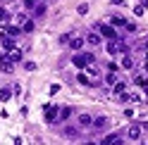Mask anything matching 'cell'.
<instances>
[{
	"instance_id": "cell-1",
	"label": "cell",
	"mask_w": 148,
	"mask_h": 145,
	"mask_svg": "<svg viewBox=\"0 0 148 145\" xmlns=\"http://www.w3.org/2000/svg\"><path fill=\"white\" fill-rule=\"evenodd\" d=\"M72 64L77 69H86L88 64H96V57H93V52H81V55H77L72 60Z\"/></svg>"
},
{
	"instance_id": "cell-2",
	"label": "cell",
	"mask_w": 148,
	"mask_h": 145,
	"mask_svg": "<svg viewBox=\"0 0 148 145\" xmlns=\"http://www.w3.org/2000/svg\"><path fill=\"white\" fill-rule=\"evenodd\" d=\"M43 117H45V121H48V124L58 121V117H60L58 105H45V107H43Z\"/></svg>"
},
{
	"instance_id": "cell-3",
	"label": "cell",
	"mask_w": 148,
	"mask_h": 145,
	"mask_svg": "<svg viewBox=\"0 0 148 145\" xmlns=\"http://www.w3.org/2000/svg\"><path fill=\"white\" fill-rule=\"evenodd\" d=\"M98 33L103 36V38H108V41H115L117 38V33H115V29L110 24H98Z\"/></svg>"
},
{
	"instance_id": "cell-4",
	"label": "cell",
	"mask_w": 148,
	"mask_h": 145,
	"mask_svg": "<svg viewBox=\"0 0 148 145\" xmlns=\"http://www.w3.org/2000/svg\"><path fill=\"white\" fill-rule=\"evenodd\" d=\"M0 69H3L5 71V74H12V71H14V62L10 60V57H0Z\"/></svg>"
},
{
	"instance_id": "cell-5",
	"label": "cell",
	"mask_w": 148,
	"mask_h": 145,
	"mask_svg": "<svg viewBox=\"0 0 148 145\" xmlns=\"http://www.w3.org/2000/svg\"><path fill=\"white\" fill-rule=\"evenodd\" d=\"M100 145H122V136H117V133H110L103 138V143Z\"/></svg>"
},
{
	"instance_id": "cell-6",
	"label": "cell",
	"mask_w": 148,
	"mask_h": 145,
	"mask_svg": "<svg viewBox=\"0 0 148 145\" xmlns=\"http://www.w3.org/2000/svg\"><path fill=\"white\" fill-rule=\"evenodd\" d=\"M84 43H86V38H81V36H72V38H69V48L72 50H81V48H84Z\"/></svg>"
},
{
	"instance_id": "cell-7",
	"label": "cell",
	"mask_w": 148,
	"mask_h": 145,
	"mask_svg": "<svg viewBox=\"0 0 148 145\" xmlns=\"http://www.w3.org/2000/svg\"><path fill=\"white\" fill-rule=\"evenodd\" d=\"M100 41H103V36H100L98 31H91V33L86 36V43H88V45H100Z\"/></svg>"
},
{
	"instance_id": "cell-8",
	"label": "cell",
	"mask_w": 148,
	"mask_h": 145,
	"mask_svg": "<svg viewBox=\"0 0 148 145\" xmlns=\"http://www.w3.org/2000/svg\"><path fill=\"white\" fill-rule=\"evenodd\" d=\"M127 136H129V138H132V140H138V138H141V126H129V129H127Z\"/></svg>"
},
{
	"instance_id": "cell-9",
	"label": "cell",
	"mask_w": 148,
	"mask_h": 145,
	"mask_svg": "<svg viewBox=\"0 0 148 145\" xmlns=\"http://www.w3.org/2000/svg\"><path fill=\"white\" fill-rule=\"evenodd\" d=\"M122 100L124 102H141V95L132 90V93H122Z\"/></svg>"
},
{
	"instance_id": "cell-10",
	"label": "cell",
	"mask_w": 148,
	"mask_h": 145,
	"mask_svg": "<svg viewBox=\"0 0 148 145\" xmlns=\"http://www.w3.org/2000/svg\"><path fill=\"white\" fill-rule=\"evenodd\" d=\"M110 124V119H108V117H96V119H93V129H105V126Z\"/></svg>"
},
{
	"instance_id": "cell-11",
	"label": "cell",
	"mask_w": 148,
	"mask_h": 145,
	"mask_svg": "<svg viewBox=\"0 0 148 145\" xmlns=\"http://www.w3.org/2000/svg\"><path fill=\"white\" fill-rule=\"evenodd\" d=\"M7 57H10L14 64L17 62H22V50H17V48H12V50H7Z\"/></svg>"
},
{
	"instance_id": "cell-12",
	"label": "cell",
	"mask_w": 148,
	"mask_h": 145,
	"mask_svg": "<svg viewBox=\"0 0 148 145\" xmlns=\"http://www.w3.org/2000/svg\"><path fill=\"white\" fill-rule=\"evenodd\" d=\"M79 126H84V129L93 126V119H91V114H79Z\"/></svg>"
},
{
	"instance_id": "cell-13",
	"label": "cell",
	"mask_w": 148,
	"mask_h": 145,
	"mask_svg": "<svg viewBox=\"0 0 148 145\" xmlns=\"http://www.w3.org/2000/svg\"><path fill=\"white\" fill-rule=\"evenodd\" d=\"M19 33H24V31H22V26H17V24L7 26V36H10V38H17V36H19Z\"/></svg>"
},
{
	"instance_id": "cell-14",
	"label": "cell",
	"mask_w": 148,
	"mask_h": 145,
	"mask_svg": "<svg viewBox=\"0 0 148 145\" xmlns=\"http://www.w3.org/2000/svg\"><path fill=\"white\" fill-rule=\"evenodd\" d=\"M112 93H115V95H122V93H127V83H124V81H117V83L112 86Z\"/></svg>"
},
{
	"instance_id": "cell-15",
	"label": "cell",
	"mask_w": 148,
	"mask_h": 145,
	"mask_svg": "<svg viewBox=\"0 0 148 145\" xmlns=\"http://www.w3.org/2000/svg\"><path fill=\"white\" fill-rule=\"evenodd\" d=\"M86 74H88V79H98L100 71L96 69V64H88V67H86Z\"/></svg>"
},
{
	"instance_id": "cell-16",
	"label": "cell",
	"mask_w": 148,
	"mask_h": 145,
	"mask_svg": "<svg viewBox=\"0 0 148 145\" xmlns=\"http://www.w3.org/2000/svg\"><path fill=\"white\" fill-rule=\"evenodd\" d=\"M69 117H72V107H62L58 119H60V121H64V119H69Z\"/></svg>"
},
{
	"instance_id": "cell-17",
	"label": "cell",
	"mask_w": 148,
	"mask_h": 145,
	"mask_svg": "<svg viewBox=\"0 0 148 145\" xmlns=\"http://www.w3.org/2000/svg\"><path fill=\"white\" fill-rule=\"evenodd\" d=\"M105 50H108V55H115V52H119V50H117V43H115V41H108Z\"/></svg>"
},
{
	"instance_id": "cell-18",
	"label": "cell",
	"mask_w": 148,
	"mask_h": 145,
	"mask_svg": "<svg viewBox=\"0 0 148 145\" xmlns=\"http://www.w3.org/2000/svg\"><path fill=\"white\" fill-rule=\"evenodd\" d=\"M105 83H108V86H115V83H117L115 71H108V74H105Z\"/></svg>"
},
{
	"instance_id": "cell-19",
	"label": "cell",
	"mask_w": 148,
	"mask_h": 145,
	"mask_svg": "<svg viewBox=\"0 0 148 145\" xmlns=\"http://www.w3.org/2000/svg\"><path fill=\"white\" fill-rule=\"evenodd\" d=\"M34 29H36V26H34V22H31V19H26V22H24V26H22V31H24V33H31Z\"/></svg>"
},
{
	"instance_id": "cell-20",
	"label": "cell",
	"mask_w": 148,
	"mask_h": 145,
	"mask_svg": "<svg viewBox=\"0 0 148 145\" xmlns=\"http://www.w3.org/2000/svg\"><path fill=\"white\" fill-rule=\"evenodd\" d=\"M122 67H124V69H134V60H132V57L127 55V57L122 60Z\"/></svg>"
},
{
	"instance_id": "cell-21",
	"label": "cell",
	"mask_w": 148,
	"mask_h": 145,
	"mask_svg": "<svg viewBox=\"0 0 148 145\" xmlns=\"http://www.w3.org/2000/svg\"><path fill=\"white\" fill-rule=\"evenodd\" d=\"M10 95H12V86H10V88H3V90H0V100H7Z\"/></svg>"
},
{
	"instance_id": "cell-22",
	"label": "cell",
	"mask_w": 148,
	"mask_h": 145,
	"mask_svg": "<svg viewBox=\"0 0 148 145\" xmlns=\"http://www.w3.org/2000/svg\"><path fill=\"white\" fill-rule=\"evenodd\" d=\"M3 45H5V50H12V48H14V38H10V36H7V38L3 41Z\"/></svg>"
},
{
	"instance_id": "cell-23",
	"label": "cell",
	"mask_w": 148,
	"mask_h": 145,
	"mask_svg": "<svg viewBox=\"0 0 148 145\" xmlns=\"http://www.w3.org/2000/svg\"><path fill=\"white\" fill-rule=\"evenodd\" d=\"M134 14H136V17H143V14H146V5H136V7H134Z\"/></svg>"
},
{
	"instance_id": "cell-24",
	"label": "cell",
	"mask_w": 148,
	"mask_h": 145,
	"mask_svg": "<svg viewBox=\"0 0 148 145\" xmlns=\"http://www.w3.org/2000/svg\"><path fill=\"white\" fill-rule=\"evenodd\" d=\"M79 83H81V86H91V79H88V74H79Z\"/></svg>"
},
{
	"instance_id": "cell-25",
	"label": "cell",
	"mask_w": 148,
	"mask_h": 145,
	"mask_svg": "<svg viewBox=\"0 0 148 145\" xmlns=\"http://www.w3.org/2000/svg\"><path fill=\"white\" fill-rule=\"evenodd\" d=\"M24 22H26V14H17L14 17V24L17 26H24Z\"/></svg>"
},
{
	"instance_id": "cell-26",
	"label": "cell",
	"mask_w": 148,
	"mask_h": 145,
	"mask_svg": "<svg viewBox=\"0 0 148 145\" xmlns=\"http://www.w3.org/2000/svg\"><path fill=\"white\" fill-rule=\"evenodd\" d=\"M134 83H136V86H143V88H146V86H148V81H146V76H136V79H134Z\"/></svg>"
},
{
	"instance_id": "cell-27",
	"label": "cell",
	"mask_w": 148,
	"mask_h": 145,
	"mask_svg": "<svg viewBox=\"0 0 148 145\" xmlns=\"http://www.w3.org/2000/svg\"><path fill=\"white\" fill-rule=\"evenodd\" d=\"M43 14H45V3L36 5V17H43Z\"/></svg>"
},
{
	"instance_id": "cell-28",
	"label": "cell",
	"mask_w": 148,
	"mask_h": 145,
	"mask_svg": "<svg viewBox=\"0 0 148 145\" xmlns=\"http://www.w3.org/2000/svg\"><path fill=\"white\" fill-rule=\"evenodd\" d=\"M110 22H112V24H117V26H127V19H122V17H112Z\"/></svg>"
},
{
	"instance_id": "cell-29",
	"label": "cell",
	"mask_w": 148,
	"mask_h": 145,
	"mask_svg": "<svg viewBox=\"0 0 148 145\" xmlns=\"http://www.w3.org/2000/svg\"><path fill=\"white\" fill-rule=\"evenodd\" d=\"M7 19H10V12L5 7H0V22H7Z\"/></svg>"
},
{
	"instance_id": "cell-30",
	"label": "cell",
	"mask_w": 148,
	"mask_h": 145,
	"mask_svg": "<svg viewBox=\"0 0 148 145\" xmlns=\"http://www.w3.org/2000/svg\"><path fill=\"white\" fill-rule=\"evenodd\" d=\"M77 12H79V14H86V12H88V5H86V3H81V5L77 7Z\"/></svg>"
},
{
	"instance_id": "cell-31",
	"label": "cell",
	"mask_w": 148,
	"mask_h": 145,
	"mask_svg": "<svg viewBox=\"0 0 148 145\" xmlns=\"http://www.w3.org/2000/svg\"><path fill=\"white\" fill-rule=\"evenodd\" d=\"M24 69L26 71H36V62H24Z\"/></svg>"
},
{
	"instance_id": "cell-32",
	"label": "cell",
	"mask_w": 148,
	"mask_h": 145,
	"mask_svg": "<svg viewBox=\"0 0 148 145\" xmlns=\"http://www.w3.org/2000/svg\"><path fill=\"white\" fill-rule=\"evenodd\" d=\"M0 38H3V41L7 38V26H0Z\"/></svg>"
},
{
	"instance_id": "cell-33",
	"label": "cell",
	"mask_w": 148,
	"mask_h": 145,
	"mask_svg": "<svg viewBox=\"0 0 148 145\" xmlns=\"http://www.w3.org/2000/svg\"><path fill=\"white\" fill-rule=\"evenodd\" d=\"M124 29H127L129 33H132V31H136V24H129V22H127V26H124Z\"/></svg>"
},
{
	"instance_id": "cell-34",
	"label": "cell",
	"mask_w": 148,
	"mask_h": 145,
	"mask_svg": "<svg viewBox=\"0 0 148 145\" xmlns=\"http://www.w3.org/2000/svg\"><path fill=\"white\" fill-rule=\"evenodd\" d=\"M58 90H60V86H58V83H53V86H50V95H55Z\"/></svg>"
},
{
	"instance_id": "cell-35",
	"label": "cell",
	"mask_w": 148,
	"mask_h": 145,
	"mask_svg": "<svg viewBox=\"0 0 148 145\" xmlns=\"http://www.w3.org/2000/svg\"><path fill=\"white\" fill-rule=\"evenodd\" d=\"M34 3H36V0H24V5H26V10H31V7H34Z\"/></svg>"
},
{
	"instance_id": "cell-36",
	"label": "cell",
	"mask_w": 148,
	"mask_h": 145,
	"mask_svg": "<svg viewBox=\"0 0 148 145\" xmlns=\"http://www.w3.org/2000/svg\"><path fill=\"white\" fill-rule=\"evenodd\" d=\"M14 145H22V138H14Z\"/></svg>"
},
{
	"instance_id": "cell-37",
	"label": "cell",
	"mask_w": 148,
	"mask_h": 145,
	"mask_svg": "<svg viewBox=\"0 0 148 145\" xmlns=\"http://www.w3.org/2000/svg\"><path fill=\"white\" fill-rule=\"evenodd\" d=\"M143 69H146V74H148V60H146V64H143Z\"/></svg>"
},
{
	"instance_id": "cell-38",
	"label": "cell",
	"mask_w": 148,
	"mask_h": 145,
	"mask_svg": "<svg viewBox=\"0 0 148 145\" xmlns=\"http://www.w3.org/2000/svg\"><path fill=\"white\" fill-rule=\"evenodd\" d=\"M86 145H96V143H86Z\"/></svg>"
},
{
	"instance_id": "cell-39",
	"label": "cell",
	"mask_w": 148,
	"mask_h": 145,
	"mask_svg": "<svg viewBox=\"0 0 148 145\" xmlns=\"http://www.w3.org/2000/svg\"><path fill=\"white\" fill-rule=\"evenodd\" d=\"M146 48H148V43H146Z\"/></svg>"
},
{
	"instance_id": "cell-40",
	"label": "cell",
	"mask_w": 148,
	"mask_h": 145,
	"mask_svg": "<svg viewBox=\"0 0 148 145\" xmlns=\"http://www.w3.org/2000/svg\"><path fill=\"white\" fill-rule=\"evenodd\" d=\"M43 3H45V0H43Z\"/></svg>"
},
{
	"instance_id": "cell-41",
	"label": "cell",
	"mask_w": 148,
	"mask_h": 145,
	"mask_svg": "<svg viewBox=\"0 0 148 145\" xmlns=\"http://www.w3.org/2000/svg\"><path fill=\"white\" fill-rule=\"evenodd\" d=\"M146 60H148V57H146Z\"/></svg>"
}]
</instances>
